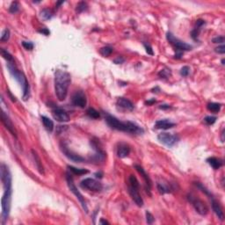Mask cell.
<instances>
[{
    "mask_svg": "<svg viewBox=\"0 0 225 225\" xmlns=\"http://www.w3.org/2000/svg\"><path fill=\"white\" fill-rule=\"evenodd\" d=\"M143 46L145 48V50L146 52L148 53V55H150V56H153L154 55V52H153V49H152V48L150 46L149 43H145V42H143Z\"/></svg>",
    "mask_w": 225,
    "mask_h": 225,
    "instance_id": "40",
    "label": "cell"
},
{
    "mask_svg": "<svg viewBox=\"0 0 225 225\" xmlns=\"http://www.w3.org/2000/svg\"><path fill=\"white\" fill-rule=\"evenodd\" d=\"M221 107H222V105H221V104L211 102V103L208 104L207 108H208V111H210V112L216 113V112H220Z\"/></svg>",
    "mask_w": 225,
    "mask_h": 225,
    "instance_id": "27",
    "label": "cell"
},
{
    "mask_svg": "<svg viewBox=\"0 0 225 225\" xmlns=\"http://www.w3.org/2000/svg\"><path fill=\"white\" fill-rule=\"evenodd\" d=\"M158 187V190L161 194H164V193H168V192H172V188L170 187V185L166 184L164 182H158L157 184Z\"/></svg>",
    "mask_w": 225,
    "mask_h": 225,
    "instance_id": "23",
    "label": "cell"
},
{
    "mask_svg": "<svg viewBox=\"0 0 225 225\" xmlns=\"http://www.w3.org/2000/svg\"><path fill=\"white\" fill-rule=\"evenodd\" d=\"M41 17H42V19H44V20H48V19H52V17H53V12H52V10L48 9V8H44V9H42L41 11Z\"/></svg>",
    "mask_w": 225,
    "mask_h": 225,
    "instance_id": "25",
    "label": "cell"
},
{
    "mask_svg": "<svg viewBox=\"0 0 225 225\" xmlns=\"http://www.w3.org/2000/svg\"><path fill=\"white\" fill-rule=\"evenodd\" d=\"M100 54L103 56H109L112 53V48L111 47H103L100 48Z\"/></svg>",
    "mask_w": 225,
    "mask_h": 225,
    "instance_id": "33",
    "label": "cell"
},
{
    "mask_svg": "<svg viewBox=\"0 0 225 225\" xmlns=\"http://www.w3.org/2000/svg\"><path fill=\"white\" fill-rule=\"evenodd\" d=\"M66 181H67V184H68V187L70 188V192H72L76 197H77V199L79 201L80 204H81V206L83 208V209L84 210V212L87 214L88 213V208H87V204H86V202H85V200H84V196L81 194V192L78 191V189L77 188V187L75 186V184L73 182V178L71 177V175L70 173H66Z\"/></svg>",
    "mask_w": 225,
    "mask_h": 225,
    "instance_id": "6",
    "label": "cell"
},
{
    "mask_svg": "<svg viewBox=\"0 0 225 225\" xmlns=\"http://www.w3.org/2000/svg\"><path fill=\"white\" fill-rule=\"evenodd\" d=\"M175 123L173 122H170L167 119H164V120H159V121H157L155 123V128H158V129H169V128H172L175 127Z\"/></svg>",
    "mask_w": 225,
    "mask_h": 225,
    "instance_id": "18",
    "label": "cell"
},
{
    "mask_svg": "<svg viewBox=\"0 0 225 225\" xmlns=\"http://www.w3.org/2000/svg\"><path fill=\"white\" fill-rule=\"evenodd\" d=\"M39 33H42V34H44V35H48L50 32H49V30L48 29V28H42V29H40L39 30Z\"/></svg>",
    "mask_w": 225,
    "mask_h": 225,
    "instance_id": "44",
    "label": "cell"
},
{
    "mask_svg": "<svg viewBox=\"0 0 225 225\" xmlns=\"http://www.w3.org/2000/svg\"><path fill=\"white\" fill-rule=\"evenodd\" d=\"M42 122L43 123V126L44 128L47 129L48 132H52L54 129V122L52 120H50L49 118L47 116H42Z\"/></svg>",
    "mask_w": 225,
    "mask_h": 225,
    "instance_id": "24",
    "label": "cell"
},
{
    "mask_svg": "<svg viewBox=\"0 0 225 225\" xmlns=\"http://www.w3.org/2000/svg\"><path fill=\"white\" fill-rule=\"evenodd\" d=\"M99 222H100L101 224H109V222H108V221H105L104 219H101Z\"/></svg>",
    "mask_w": 225,
    "mask_h": 225,
    "instance_id": "48",
    "label": "cell"
},
{
    "mask_svg": "<svg viewBox=\"0 0 225 225\" xmlns=\"http://www.w3.org/2000/svg\"><path fill=\"white\" fill-rule=\"evenodd\" d=\"M94 175H95V177L97 178H102V176H103V173H102L101 172H96Z\"/></svg>",
    "mask_w": 225,
    "mask_h": 225,
    "instance_id": "47",
    "label": "cell"
},
{
    "mask_svg": "<svg viewBox=\"0 0 225 225\" xmlns=\"http://www.w3.org/2000/svg\"><path fill=\"white\" fill-rule=\"evenodd\" d=\"M19 3L18 2H12V4H11V5H10V7H9V12H11V13H16V12H19Z\"/></svg>",
    "mask_w": 225,
    "mask_h": 225,
    "instance_id": "34",
    "label": "cell"
},
{
    "mask_svg": "<svg viewBox=\"0 0 225 225\" xmlns=\"http://www.w3.org/2000/svg\"><path fill=\"white\" fill-rule=\"evenodd\" d=\"M135 168L136 169V171L141 174V176L143 178L144 181L146 183V186H147V192H149L150 194V189H151V180H150V177L149 175L146 173V172L144 171V169L142 168L141 165H138V164H136L135 165Z\"/></svg>",
    "mask_w": 225,
    "mask_h": 225,
    "instance_id": "17",
    "label": "cell"
},
{
    "mask_svg": "<svg viewBox=\"0 0 225 225\" xmlns=\"http://www.w3.org/2000/svg\"><path fill=\"white\" fill-rule=\"evenodd\" d=\"M80 187L84 189H87L90 191H93V192H99L102 190L103 186L102 184L92 178H87L83 179L80 183Z\"/></svg>",
    "mask_w": 225,
    "mask_h": 225,
    "instance_id": "9",
    "label": "cell"
},
{
    "mask_svg": "<svg viewBox=\"0 0 225 225\" xmlns=\"http://www.w3.org/2000/svg\"><path fill=\"white\" fill-rule=\"evenodd\" d=\"M7 69L9 70L10 74L13 77L14 79L20 84L22 91H23V99L25 101H27L28 98H30V86H29L26 76L22 71L17 69L14 62H8Z\"/></svg>",
    "mask_w": 225,
    "mask_h": 225,
    "instance_id": "4",
    "label": "cell"
},
{
    "mask_svg": "<svg viewBox=\"0 0 225 225\" xmlns=\"http://www.w3.org/2000/svg\"><path fill=\"white\" fill-rule=\"evenodd\" d=\"M172 107L170 105H167V104H164V105H160L159 108L160 109H163V110H166V109H169L171 108Z\"/></svg>",
    "mask_w": 225,
    "mask_h": 225,
    "instance_id": "45",
    "label": "cell"
},
{
    "mask_svg": "<svg viewBox=\"0 0 225 225\" xmlns=\"http://www.w3.org/2000/svg\"><path fill=\"white\" fill-rule=\"evenodd\" d=\"M68 168H69V170H70L72 173L75 174V175H84V174H86L89 172V171L86 170V169L76 168L74 166H70V165L68 166Z\"/></svg>",
    "mask_w": 225,
    "mask_h": 225,
    "instance_id": "26",
    "label": "cell"
},
{
    "mask_svg": "<svg viewBox=\"0 0 225 225\" xmlns=\"http://www.w3.org/2000/svg\"><path fill=\"white\" fill-rule=\"evenodd\" d=\"M130 153V147L128 143L120 142L117 147V156L120 158H127Z\"/></svg>",
    "mask_w": 225,
    "mask_h": 225,
    "instance_id": "15",
    "label": "cell"
},
{
    "mask_svg": "<svg viewBox=\"0 0 225 225\" xmlns=\"http://www.w3.org/2000/svg\"><path fill=\"white\" fill-rule=\"evenodd\" d=\"M158 77L161 78H164V79H166V78H168L169 77H171L172 75V71L170 69H163V70H161L158 72Z\"/></svg>",
    "mask_w": 225,
    "mask_h": 225,
    "instance_id": "29",
    "label": "cell"
},
{
    "mask_svg": "<svg viewBox=\"0 0 225 225\" xmlns=\"http://www.w3.org/2000/svg\"><path fill=\"white\" fill-rule=\"evenodd\" d=\"M87 114H88V116H90L91 118H92V119H98V118L100 117V114H99V112L97 111V110H95L94 108H90L87 109Z\"/></svg>",
    "mask_w": 225,
    "mask_h": 225,
    "instance_id": "30",
    "label": "cell"
},
{
    "mask_svg": "<svg viewBox=\"0 0 225 225\" xmlns=\"http://www.w3.org/2000/svg\"><path fill=\"white\" fill-rule=\"evenodd\" d=\"M105 121L108 123V125L112 129L119 130V131L129 133L132 135H142L144 133L142 128L139 125L132 122H122L118 120L117 118L111 115L110 113L105 112Z\"/></svg>",
    "mask_w": 225,
    "mask_h": 225,
    "instance_id": "2",
    "label": "cell"
},
{
    "mask_svg": "<svg viewBox=\"0 0 225 225\" xmlns=\"http://www.w3.org/2000/svg\"><path fill=\"white\" fill-rule=\"evenodd\" d=\"M88 9V5L85 2H79L78 5H77V8H76V11L78 12H83L84 11Z\"/></svg>",
    "mask_w": 225,
    "mask_h": 225,
    "instance_id": "32",
    "label": "cell"
},
{
    "mask_svg": "<svg viewBox=\"0 0 225 225\" xmlns=\"http://www.w3.org/2000/svg\"><path fill=\"white\" fill-rule=\"evenodd\" d=\"M154 103H156V99H154V98L150 99V100H148V101H146L145 102L146 105H148V106H151V105H153Z\"/></svg>",
    "mask_w": 225,
    "mask_h": 225,
    "instance_id": "46",
    "label": "cell"
},
{
    "mask_svg": "<svg viewBox=\"0 0 225 225\" xmlns=\"http://www.w3.org/2000/svg\"><path fill=\"white\" fill-rule=\"evenodd\" d=\"M60 149H61L62 152L64 154V156L67 157V158L70 160H71V161H73V162H75V163H81V162H84V158L80 157L79 155L76 154L75 152H73L72 150H70V149H69L68 145L66 144L65 142H63L60 143Z\"/></svg>",
    "mask_w": 225,
    "mask_h": 225,
    "instance_id": "11",
    "label": "cell"
},
{
    "mask_svg": "<svg viewBox=\"0 0 225 225\" xmlns=\"http://www.w3.org/2000/svg\"><path fill=\"white\" fill-rule=\"evenodd\" d=\"M22 46H23L27 50H32V49H33V48H34V45H33V42H26V41L22 42Z\"/></svg>",
    "mask_w": 225,
    "mask_h": 225,
    "instance_id": "37",
    "label": "cell"
},
{
    "mask_svg": "<svg viewBox=\"0 0 225 225\" xmlns=\"http://www.w3.org/2000/svg\"><path fill=\"white\" fill-rule=\"evenodd\" d=\"M212 42L213 43H218V44H220V43H223L224 42V37L223 36H217V37H215L212 39Z\"/></svg>",
    "mask_w": 225,
    "mask_h": 225,
    "instance_id": "41",
    "label": "cell"
},
{
    "mask_svg": "<svg viewBox=\"0 0 225 225\" xmlns=\"http://www.w3.org/2000/svg\"><path fill=\"white\" fill-rule=\"evenodd\" d=\"M203 120H204V122H206L208 125H213L216 122L217 118L216 116H206Z\"/></svg>",
    "mask_w": 225,
    "mask_h": 225,
    "instance_id": "36",
    "label": "cell"
},
{
    "mask_svg": "<svg viewBox=\"0 0 225 225\" xmlns=\"http://www.w3.org/2000/svg\"><path fill=\"white\" fill-rule=\"evenodd\" d=\"M63 3H64V1H61V2H57V3H56V8H58V7H59V6H60V5H61L62 4H63Z\"/></svg>",
    "mask_w": 225,
    "mask_h": 225,
    "instance_id": "49",
    "label": "cell"
},
{
    "mask_svg": "<svg viewBox=\"0 0 225 225\" xmlns=\"http://www.w3.org/2000/svg\"><path fill=\"white\" fill-rule=\"evenodd\" d=\"M205 24H206V22L204 20H202V19H198L196 21V26H195L194 29L191 32V36H192V38L194 41L198 40V35H199V33H200L201 30H202V28Z\"/></svg>",
    "mask_w": 225,
    "mask_h": 225,
    "instance_id": "20",
    "label": "cell"
},
{
    "mask_svg": "<svg viewBox=\"0 0 225 225\" xmlns=\"http://www.w3.org/2000/svg\"><path fill=\"white\" fill-rule=\"evenodd\" d=\"M125 62V59L122 57V56H118L117 58H115L114 60H113V62L115 63V64H122Z\"/></svg>",
    "mask_w": 225,
    "mask_h": 225,
    "instance_id": "43",
    "label": "cell"
},
{
    "mask_svg": "<svg viewBox=\"0 0 225 225\" xmlns=\"http://www.w3.org/2000/svg\"><path fill=\"white\" fill-rule=\"evenodd\" d=\"M223 135H224V130H222V142H224V139H223Z\"/></svg>",
    "mask_w": 225,
    "mask_h": 225,
    "instance_id": "50",
    "label": "cell"
},
{
    "mask_svg": "<svg viewBox=\"0 0 225 225\" xmlns=\"http://www.w3.org/2000/svg\"><path fill=\"white\" fill-rule=\"evenodd\" d=\"M52 115L55 120L59 122H67L70 121V116L62 108H56L52 111Z\"/></svg>",
    "mask_w": 225,
    "mask_h": 225,
    "instance_id": "14",
    "label": "cell"
},
{
    "mask_svg": "<svg viewBox=\"0 0 225 225\" xmlns=\"http://www.w3.org/2000/svg\"><path fill=\"white\" fill-rule=\"evenodd\" d=\"M190 73V68L188 66H184L180 70V75L182 77H188Z\"/></svg>",
    "mask_w": 225,
    "mask_h": 225,
    "instance_id": "39",
    "label": "cell"
},
{
    "mask_svg": "<svg viewBox=\"0 0 225 225\" xmlns=\"http://www.w3.org/2000/svg\"><path fill=\"white\" fill-rule=\"evenodd\" d=\"M1 121H2V123L4 124V126L5 127V128H6L14 137L17 138V131H16V128H15V127H14L12 120H11L9 116L5 113V111H2V112H1Z\"/></svg>",
    "mask_w": 225,
    "mask_h": 225,
    "instance_id": "13",
    "label": "cell"
},
{
    "mask_svg": "<svg viewBox=\"0 0 225 225\" xmlns=\"http://www.w3.org/2000/svg\"><path fill=\"white\" fill-rule=\"evenodd\" d=\"M158 139L161 143H163L164 145L171 148V147H173L178 142L179 138H178V136L164 132V133H161L158 136Z\"/></svg>",
    "mask_w": 225,
    "mask_h": 225,
    "instance_id": "10",
    "label": "cell"
},
{
    "mask_svg": "<svg viewBox=\"0 0 225 225\" xmlns=\"http://www.w3.org/2000/svg\"><path fill=\"white\" fill-rule=\"evenodd\" d=\"M215 51L216 53H218V54H222V55H223L225 53V47L224 45L222 44V45H221L219 47H217L215 48Z\"/></svg>",
    "mask_w": 225,
    "mask_h": 225,
    "instance_id": "42",
    "label": "cell"
},
{
    "mask_svg": "<svg viewBox=\"0 0 225 225\" xmlns=\"http://www.w3.org/2000/svg\"><path fill=\"white\" fill-rule=\"evenodd\" d=\"M32 155H33L34 161H35V165L37 167V170L39 171V172L41 174H44V168H43V165H42V160L40 158V157L38 156L37 152L34 150H32Z\"/></svg>",
    "mask_w": 225,
    "mask_h": 225,
    "instance_id": "22",
    "label": "cell"
},
{
    "mask_svg": "<svg viewBox=\"0 0 225 225\" xmlns=\"http://www.w3.org/2000/svg\"><path fill=\"white\" fill-rule=\"evenodd\" d=\"M207 163L209 164L214 170H218V169H220L222 166V161L219 159V158H214V157L208 158L207 159Z\"/></svg>",
    "mask_w": 225,
    "mask_h": 225,
    "instance_id": "21",
    "label": "cell"
},
{
    "mask_svg": "<svg viewBox=\"0 0 225 225\" xmlns=\"http://www.w3.org/2000/svg\"><path fill=\"white\" fill-rule=\"evenodd\" d=\"M188 201L192 203V207L194 208V209L196 210L198 214H200L201 216H206L208 213V207L207 206L206 203L201 199H199L198 197L194 196L191 193L188 195Z\"/></svg>",
    "mask_w": 225,
    "mask_h": 225,
    "instance_id": "8",
    "label": "cell"
},
{
    "mask_svg": "<svg viewBox=\"0 0 225 225\" xmlns=\"http://www.w3.org/2000/svg\"><path fill=\"white\" fill-rule=\"evenodd\" d=\"M10 39V30L8 28L5 29L3 32H2V35L0 37V41L2 42H7L8 40Z\"/></svg>",
    "mask_w": 225,
    "mask_h": 225,
    "instance_id": "35",
    "label": "cell"
},
{
    "mask_svg": "<svg viewBox=\"0 0 225 225\" xmlns=\"http://www.w3.org/2000/svg\"><path fill=\"white\" fill-rule=\"evenodd\" d=\"M222 65L224 64V59H222Z\"/></svg>",
    "mask_w": 225,
    "mask_h": 225,
    "instance_id": "51",
    "label": "cell"
},
{
    "mask_svg": "<svg viewBox=\"0 0 225 225\" xmlns=\"http://www.w3.org/2000/svg\"><path fill=\"white\" fill-rule=\"evenodd\" d=\"M146 221H147V223L148 224H152L154 222L155 218L154 216H152V214L150 212H146Z\"/></svg>",
    "mask_w": 225,
    "mask_h": 225,
    "instance_id": "38",
    "label": "cell"
},
{
    "mask_svg": "<svg viewBox=\"0 0 225 225\" xmlns=\"http://www.w3.org/2000/svg\"><path fill=\"white\" fill-rule=\"evenodd\" d=\"M116 104H117L118 107L123 108V109H125V110L133 111V110L135 109L134 104L132 103L129 99H128V98H122V97L118 98L117 101H116Z\"/></svg>",
    "mask_w": 225,
    "mask_h": 225,
    "instance_id": "16",
    "label": "cell"
},
{
    "mask_svg": "<svg viewBox=\"0 0 225 225\" xmlns=\"http://www.w3.org/2000/svg\"><path fill=\"white\" fill-rule=\"evenodd\" d=\"M128 192L132 200L138 207L143 206V200L139 192V182L134 175H130L128 178Z\"/></svg>",
    "mask_w": 225,
    "mask_h": 225,
    "instance_id": "5",
    "label": "cell"
},
{
    "mask_svg": "<svg viewBox=\"0 0 225 225\" xmlns=\"http://www.w3.org/2000/svg\"><path fill=\"white\" fill-rule=\"evenodd\" d=\"M166 39H167V41L175 48V50H176V51H189V50H191L192 48V45L188 44V43H186L185 42L180 41L179 39L175 37L173 34L172 33H170V32L166 33Z\"/></svg>",
    "mask_w": 225,
    "mask_h": 225,
    "instance_id": "7",
    "label": "cell"
},
{
    "mask_svg": "<svg viewBox=\"0 0 225 225\" xmlns=\"http://www.w3.org/2000/svg\"><path fill=\"white\" fill-rule=\"evenodd\" d=\"M195 185H196L197 188H199V189H200V190H201L202 192H204L205 194H207V195L209 197L210 199H211V198H213V197H214V196H213V194H212V193H211V192H209V191H208V189H207V188H205V187H204V186H203L202 184H201V183H199V182H197V183H195Z\"/></svg>",
    "mask_w": 225,
    "mask_h": 225,
    "instance_id": "31",
    "label": "cell"
},
{
    "mask_svg": "<svg viewBox=\"0 0 225 225\" xmlns=\"http://www.w3.org/2000/svg\"><path fill=\"white\" fill-rule=\"evenodd\" d=\"M71 83V77L65 70H57L55 73V92L58 100L63 101L67 97Z\"/></svg>",
    "mask_w": 225,
    "mask_h": 225,
    "instance_id": "3",
    "label": "cell"
},
{
    "mask_svg": "<svg viewBox=\"0 0 225 225\" xmlns=\"http://www.w3.org/2000/svg\"><path fill=\"white\" fill-rule=\"evenodd\" d=\"M1 56L3 58L5 59L7 62H13V57L7 50H5V48H1Z\"/></svg>",
    "mask_w": 225,
    "mask_h": 225,
    "instance_id": "28",
    "label": "cell"
},
{
    "mask_svg": "<svg viewBox=\"0 0 225 225\" xmlns=\"http://www.w3.org/2000/svg\"><path fill=\"white\" fill-rule=\"evenodd\" d=\"M71 101L75 107L80 108H84L87 105L86 96H85L84 92H82V91H77L75 93L73 94Z\"/></svg>",
    "mask_w": 225,
    "mask_h": 225,
    "instance_id": "12",
    "label": "cell"
},
{
    "mask_svg": "<svg viewBox=\"0 0 225 225\" xmlns=\"http://www.w3.org/2000/svg\"><path fill=\"white\" fill-rule=\"evenodd\" d=\"M0 175H1V181L3 183L4 188V194L1 199V207H2V223L5 222L8 219L10 209H11V199H12V174L10 172L8 166L5 164H1L0 167Z\"/></svg>",
    "mask_w": 225,
    "mask_h": 225,
    "instance_id": "1",
    "label": "cell"
},
{
    "mask_svg": "<svg viewBox=\"0 0 225 225\" xmlns=\"http://www.w3.org/2000/svg\"><path fill=\"white\" fill-rule=\"evenodd\" d=\"M211 203H212V208L214 212L216 213V215L217 216V217L220 219L221 221L224 220V215H223V211H222V206L220 205L219 202H217L213 198H211Z\"/></svg>",
    "mask_w": 225,
    "mask_h": 225,
    "instance_id": "19",
    "label": "cell"
}]
</instances>
